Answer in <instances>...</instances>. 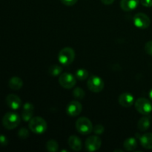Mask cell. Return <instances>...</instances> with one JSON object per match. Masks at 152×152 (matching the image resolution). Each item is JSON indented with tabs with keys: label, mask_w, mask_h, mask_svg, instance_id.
I'll return each instance as SVG.
<instances>
[{
	"label": "cell",
	"mask_w": 152,
	"mask_h": 152,
	"mask_svg": "<svg viewBox=\"0 0 152 152\" xmlns=\"http://www.w3.org/2000/svg\"><path fill=\"white\" fill-rule=\"evenodd\" d=\"M21 121L20 116L16 112L9 111L6 113L2 119L3 126L7 130H12L17 127Z\"/></svg>",
	"instance_id": "6da1fadb"
},
{
	"label": "cell",
	"mask_w": 152,
	"mask_h": 152,
	"mask_svg": "<svg viewBox=\"0 0 152 152\" xmlns=\"http://www.w3.org/2000/svg\"><path fill=\"white\" fill-rule=\"evenodd\" d=\"M47 123L40 117H32L29 121V129L36 134H42L47 130Z\"/></svg>",
	"instance_id": "7a4b0ae2"
},
{
	"label": "cell",
	"mask_w": 152,
	"mask_h": 152,
	"mask_svg": "<svg viewBox=\"0 0 152 152\" xmlns=\"http://www.w3.org/2000/svg\"><path fill=\"white\" fill-rule=\"evenodd\" d=\"M76 129L77 132L83 135L90 134L93 132V125L87 117H80L76 122Z\"/></svg>",
	"instance_id": "3957f363"
},
{
	"label": "cell",
	"mask_w": 152,
	"mask_h": 152,
	"mask_svg": "<svg viewBox=\"0 0 152 152\" xmlns=\"http://www.w3.org/2000/svg\"><path fill=\"white\" fill-rule=\"evenodd\" d=\"M75 58V52L71 48H65L59 51L58 54V60L62 65H69L74 62Z\"/></svg>",
	"instance_id": "277c9868"
},
{
	"label": "cell",
	"mask_w": 152,
	"mask_h": 152,
	"mask_svg": "<svg viewBox=\"0 0 152 152\" xmlns=\"http://www.w3.org/2000/svg\"><path fill=\"white\" fill-rule=\"evenodd\" d=\"M105 83L102 78L96 75H92L89 77L87 82V86L91 91L94 93H99L104 88Z\"/></svg>",
	"instance_id": "5b68a950"
},
{
	"label": "cell",
	"mask_w": 152,
	"mask_h": 152,
	"mask_svg": "<svg viewBox=\"0 0 152 152\" xmlns=\"http://www.w3.org/2000/svg\"><path fill=\"white\" fill-rule=\"evenodd\" d=\"M134 105L137 111L143 115H148L152 111L151 102L146 98H138L135 102Z\"/></svg>",
	"instance_id": "8992f818"
},
{
	"label": "cell",
	"mask_w": 152,
	"mask_h": 152,
	"mask_svg": "<svg viewBox=\"0 0 152 152\" xmlns=\"http://www.w3.org/2000/svg\"><path fill=\"white\" fill-rule=\"evenodd\" d=\"M59 83L64 88L71 89L75 86L77 83V78L73 74L69 73H64L59 75Z\"/></svg>",
	"instance_id": "52a82bcc"
},
{
	"label": "cell",
	"mask_w": 152,
	"mask_h": 152,
	"mask_svg": "<svg viewBox=\"0 0 152 152\" xmlns=\"http://www.w3.org/2000/svg\"><path fill=\"white\" fill-rule=\"evenodd\" d=\"M134 24L140 29H146L151 24L150 18L143 13H138L134 16Z\"/></svg>",
	"instance_id": "ba28073f"
},
{
	"label": "cell",
	"mask_w": 152,
	"mask_h": 152,
	"mask_svg": "<svg viewBox=\"0 0 152 152\" xmlns=\"http://www.w3.org/2000/svg\"><path fill=\"white\" fill-rule=\"evenodd\" d=\"M101 145H102V141H101L100 138L95 135L89 137L85 142L86 150L90 152L97 151L98 149L100 148Z\"/></svg>",
	"instance_id": "9c48e42d"
},
{
	"label": "cell",
	"mask_w": 152,
	"mask_h": 152,
	"mask_svg": "<svg viewBox=\"0 0 152 152\" xmlns=\"http://www.w3.org/2000/svg\"><path fill=\"white\" fill-rule=\"evenodd\" d=\"M83 110V106L81 103L77 100H73L68 105L66 108L67 114L71 117H77Z\"/></svg>",
	"instance_id": "30bf717a"
},
{
	"label": "cell",
	"mask_w": 152,
	"mask_h": 152,
	"mask_svg": "<svg viewBox=\"0 0 152 152\" xmlns=\"http://www.w3.org/2000/svg\"><path fill=\"white\" fill-rule=\"evenodd\" d=\"M118 102L121 106L125 107V108H129L133 105L134 99L133 95L131 93L124 92L120 95L118 98Z\"/></svg>",
	"instance_id": "8fae6325"
},
{
	"label": "cell",
	"mask_w": 152,
	"mask_h": 152,
	"mask_svg": "<svg viewBox=\"0 0 152 152\" xmlns=\"http://www.w3.org/2000/svg\"><path fill=\"white\" fill-rule=\"evenodd\" d=\"M6 103L7 106L12 110H17L22 105V100L20 98L15 94H9L6 97Z\"/></svg>",
	"instance_id": "7c38bea8"
},
{
	"label": "cell",
	"mask_w": 152,
	"mask_h": 152,
	"mask_svg": "<svg viewBox=\"0 0 152 152\" xmlns=\"http://www.w3.org/2000/svg\"><path fill=\"white\" fill-rule=\"evenodd\" d=\"M34 106L31 102H26L24 105L23 109L22 112V118L23 119L24 121L28 122L32 119L33 115H34Z\"/></svg>",
	"instance_id": "4fadbf2b"
},
{
	"label": "cell",
	"mask_w": 152,
	"mask_h": 152,
	"mask_svg": "<svg viewBox=\"0 0 152 152\" xmlns=\"http://www.w3.org/2000/svg\"><path fill=\"white\" fill-rule=\"evenodd\" d=\"M139 2V0H121L120 7L125 11H131L137 7Z\"/></svg>",
	"instance_id": "5bb4252c"
},
{
	"label": "cell",
	"mask_w": 152,
	"mask_h": 152,
	"mask_svg": "<svg viewBox=\"0 0 152 152\" xmlns=\"http://www.w3.org/2000/svg\"><path fill=\"white\" fill-rule=\"evenodd\" d=\"M68 142L71 149L75 151H80L83 148L81 140L76 135H71V137H69Z\"/></svg>",
	"instance_id": "9a60e30c"
},
{
	"label": "cell",
	"mask_w": 152,
	"mask_h": 152,
	"mask_svg": "<svg viewBox=\"0 0 152 152\" xmlns=\"http://www.w3.org/2000/svg\"><path fill=\"white\" fill-rule=\"evenodd\" d=\"M140 141L143 148L152 149V133H146L140 137Z\"/></svg>",
	"instance_id": "2e32d148"
},
{
	"label": "cell",
	"mask_w": 152,
	"mask_h": 152,
	"mask_svg": "<svg viewBox=\"0 0 152 152\" xmlns=\"http://www.w3.org/2000/svg\"><path fill=\"white\" fill-rule=\"evenodd\" d=\"M8 86L9 87H10V88H11L12 90H19V89L22 88V86H23V81H22V79H20L19 77H13L9 80Z\"/></svg>",
	"instance_id": "e0dca14e"
},
{
	"label": "cell",
	"mask_w": 152,
	"mask_h": 152,
	"mask_svg": "<svg viewBox=\"0 0 152 152\" xmlns=\"http://www.w3.org/2000/svg\"><path fill=\"white\" fill-rule=\"evenodd\" d=\"M151 125V119L148 116H145V117H142L140 120H139L137 124V127L140 131L141 132H145V131L148 130Z\"/></svg>",
	"instance_id": "ac0fdd59"
},
{
	"label": "cell",
	"mask_w": 152,
	"mask_h": 152,
	"mask_svg": "<svg viewBox=\"0 0 152 152\" xmlns=\"http://www.w3.org/2000/svg\"><path fill=\"white\" fill-rule=\"evenodd\" d=\"M123 147L128 151H134L137 147V140L134 137H130L126 139L123 142Z\"/></svg>",
	"instance_id": "d6986e66"
},
{
	"label": "cell",
	"mask_w": 152,
	"mask_h": 152,
	"mask_svg": "<svg viewBox=\"0 0 152 152\" xmlns=\"http://www.w3.org/2000/svg\"><path fill=\"white\" fill-rule=\"evenodd\" d=\"M89 73L85 68H80L77 70L75 73V77L77 80H80V81H84L88 77Z\"/></svg>",
	"instance_id": "ffe728a7"
},
{
	"label": "cell",
	"mask_w": 152,
	"mask_h": 152,
	"mask_svg": "<svg viewBox=\"0 0 152 152\" xmlns=\"http://www.w3.org/2000/svg\"><path fill=\"white\" fill-rule=\"evenodd\" d=\"M62 68L58 65H53L48 68V73L52 77H57L62 74Z\"/></svg>",
	"instance_id": "44dd1931"
},
{
	"label": "cell",
	"mask_w": 152,
	"mask_h": 152,
	"mask_svg": "<svg viewBox=\"0 0 152 152\" xmlns=\"http://www.w3.org/2000/svg\"><path fill=\"white\" fill-rule=\"evenodd\" d=\"M46 149L50 152H56L59 150V144L54 140H49L46 143Z\"/></svg>",
	"instance_id": "7402d4cb"
},
{
	"label": "cell",
	"mask_w": 152,
	"mask_h": 152,
	"mask_svg": "<svg viewBox=\"0 0 152 152\" xmlns=\"http://www.w3.org/2000/svg\"><path fill=\"white\" fill-rule=\"evenodd\" d=\"M73 95H74V97L75 99H78V100H82L85 98L86 93H85V91L83 88L80 87H77L73 91Z\"/></svg>",
	"instance_id": "603a6c76"
},
{
	"label": "cell",
	"mask_w": 152,
	"mask_h": 152,
	"mask_svg": "<svg viewBox=\"0 0 152 152\" xmlns=\"http://www.w3.org/2000/svg\"><path fill=\"white\" fill-rule=\"evenodd\" d=\"M18 136H19V138L24 140L26 139L27 137H28L29 136V132L27 129L25 128H22L21 129H19V132H18Z\"/></svg>",
	"instance_id": "cb8c5ba5"
},
{
	"label": "cell",
	"mask_w": 152,
	"mask_h": 152,
	"mask_svg": "<svg viewBox=\"0 0 152 152\" xmlns=\"http://www.w3.org/2000/svg\"><path fill=\"white\" fill-rule=\"evenodd\" d=\"M104 127L102 126V125H96V126H94L93 131L97 135H101L104 132Z\"/></svg>",
	"instance_id": "d4e9b609"
},
{
	"label": "cell",
	"mask_w": 152,
	"mask_h": 152,
	"mask_svg": "<svg viewBox=\"0 0 152 152\" xmlns=\"http://www.w3.org/2000/svg\"><path fill=\"white\" fill-rule=\"evenodd\" d=\"M145 52H146V53L152 56V40L148 41V42H146V44L145 45Z\"/></svg>",
	"instance_id": "484cf974"
},
{
	"label": "cell",
	"mask_w": 152,
	"mask_h": 152,
	"mask_svg": "<svg viewBox=\"0 0 152 152\" xmlns=\"http://www.w3.org/2000/svg\"><path fill=\"white\" fill-rule=\"evenodd\" d=\"M8 144V140L5 136L0 134V145L1 146H6Z\"/></svg>",
	"instance_id": "4316f807"
},
{
	"label": "cell",
	"mask_w": 152,
	"mask_h": 152,
	"mask_svg": "<svg viewBox=\"0 0 152 152\" xmlns=\"http://www.w3.org/2000/svg\"><path fill=\"white\" fill-rule=\"evenodd\" d=\"M61 2L63 4L67 6H72L74 5L77 2L78 0H60Z\"/></svg>",
	"instance_id": "83f0119b"
},
{
	"label": "cell",
	"mask_w": 152,
	"mask_h": 152,
	"mask_svg": "<svg viewBox=\"0 0 152 152\" xmlns=\"http://www.w3.org/2000/svg\"><path fill=\"white\" fill-rule=\"evenodd\" d=\"M142 5L146 7H152V0H140Z\"/></svg>",
	"instance_id": "f1b7e54d"
},
{
	"label": "cell",
	"mask_w": 152,
	"mask_h": 152,
	"mask_svg": "<svg viewBox=\"0 0 152 152\" xmlns=\"http://www.w3.org/2000/svg\"><path fill=\"white\" fill-rule=\"evenodd\" d=\"M102 3L105 5H110V4H113L114 1V0H101Z\"/></svg>",
	"instance_id": "f546056e"
},
{
	"label": "cell",
	"mask_w": 152,
	"mask_h": 152,
	"mask_svg": "<svg viewBox=\"0 0 152 152\" xmlns=\"http://www.w3.org/2000/svg\"><path fill=\"white\" fill-rule=\"evenodd\" d=\"M149 98L151 99V100L152 101V89L151 91H150V92H149Z\"/></svg>",
	"instance_id": "4dcf8cb0"
}]
</instances>
